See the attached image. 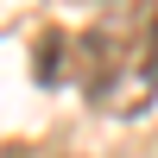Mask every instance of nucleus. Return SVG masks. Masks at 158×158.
Returning <instances> with one entry per match:
<instances>
[{"mask_svg": "<svg viewBox=\"0 0 158 158\" xmlns=\"http://www.w3.org/2000/svg\"><path fill=\"white\" fill-rule=\"evenodd\" d=\"M82 89L108 114H146L158 95V0H114L82 32Z\"/></svg>", "mask_w": 158, "mask_h": 158, "instance_id": "f257e3e1", "label": "nucleus"}, {"mask_svg": "<svg viewBox=\"0 0 158 158\" xmlns=\"http://www.w3.org/2000/svg\"><path fill=\"white\" fill-rule=\"evenodd\" d=\"M63 70H70V32L51 25V32H38V44H32V76L51 89V82H63Z\"/></svg>", "mask_w": 158, "mask_h": 158, "instance_id": "f03ea898", "label": "nucleus"}, {"mask_svg": "<svg viewBox=\"0 0 158 158\" xmlns=\"http://www.w3.org/2000/svg\"><path fill=\"white\" fill-rule=\"evenodd\" d=\"M0 158H57V152H44V146H6Z\"/></svg>", "mask_w": 158, "mask_h": 158, "instance_id": "7ed1b4c3", "label": "nucleus"}]
</instances>
